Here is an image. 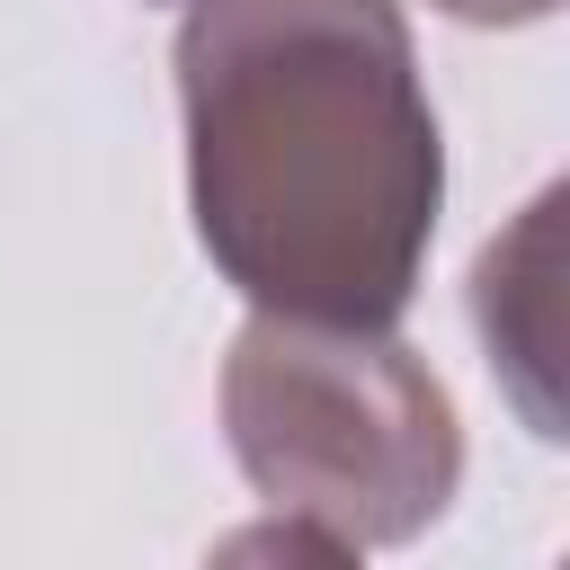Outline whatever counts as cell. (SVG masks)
<instances>
[{
    "label": "cell",
    "instance_id": "obj_1",
    "mask_svg": "<svg viewBox=\"0 0 570 570\" xmlns=\"http://www.w3.org/2000/svg\"><path fill=\"white\" fill-rule=\"evenodd\" d=\"M178 62L205 249L312 330H383L436 223V116L392 0H196Z\"/></svg>",
    "mask_w": 570,
    "mask_h": 570
}]
</instances>
